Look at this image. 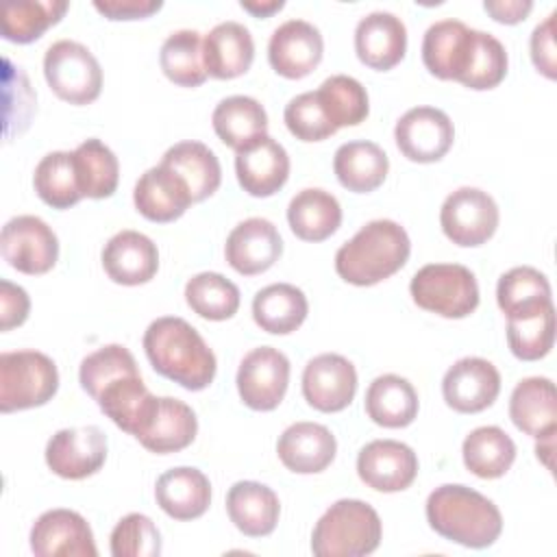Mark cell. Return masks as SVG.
Returning a JSON list of instances; mask_svg holds the SVG:
<instances>
[{
  "label": "cell",
  "instance_id": "obj_7",
  "mask_svg": "<svg viewBox=\"0 0 557 557\" xmlns=\"http://www.w3.org/2000/svg\"><path fill=\"white\" fill-rule=\"evenodd\" d=\"M44 76L50 89L70 104H89L100 96L102 70L94 52L72 39H59L44 54Z\"/></svg>",
  "mask_w": 557,
  "mask_h": 557
},
{
  "label": "cell",
  "instance_id": "obj_51",
  "mask_svg": "<svg viewBox=\"0 0 557 557\" xmlns=\"http://www.w3.org/2000/svg\"><path fill=\"white\" fill-rule=\"evenodd\" d=\"M30 311V298L24 287L2 278L0 281V331H11L26 322Z\"/></svg>",
  "mask_w": 557,
  "mask_h": 557
},
{
  "label": "cell",
  "instance_id": "obj_45",
  "mask_svg": "<svg viewBox=\"0 0 557 557\" xmlns=\"http://www.w3.org/2000/svg\"><path fill=\"white\" fill-rule=\"evenodd\" d=\"M507 65H509V59H507L505 46L494 35L474 28L470 59L459 83L476 91L494 89L507 76Z\"/></svg>",
  "mask_w": 557,
  "mask_h": 557
},
{
  "label": "cell",
  "instance_id": "obj_29",
  "mask_svg": "<svg viewBox=\"0 0 557 557\" xmlns=\"http://www.w3.org/2000/svg\"><path fill=\"white\" fill-rule=\"evenodd\" d=\"M231 522L248 537H265L276 529L281 503L272 487L259 481H237L226 494Z\"/></svg>",
  "mask_w": 557,
  "mask_h": 557
},
{
  "label": "cell",
  "instance_id": "obj_31",
  "mask_svg": "<svg viewBox=\"0 0 557 557\" xmlns=\"http://www.w3.org/2000/svg\"><path fill=\"white\" fill-rule=\"evenodd\" d=\"M389 170V159L374 141H346L335 150L333 172L342 187L355 194L374 191L383 185Z\"/></svg>",
  "mask_w": 557,
  "mask_h": 557
},
{
  "label": "cell",
  "instance_id": "obj_50",
  "mask_svg": "<svg viewBox=\"0 0 557 557\" xmlns=\"http://www.w3.org/2000/svg\"><path fill=\"white\" fill-rule=\"evenodd\" d=\"M555 17L557 13H550L542 24H537L531 33V59L537 72H542L546 78L557 76V48H555Z\"/></svg>",
  "mask_w": 557,
  "mask_h": 557
},
{
  "label": "cell",
  "instance_id": "obj_52",
  "mask_svg": "<svg viewBox=\"0 0 557 557\" xmlns=\"http://www.w3.org/2000/svg\"><path fill=\"white\" fill-rule=\"evenodd\" d=\"M163 7L161 0H96L94 9L107 20H144Z\"/></svg>",
  "mask_w": 557,
  "mask_h": 557
},
{
  "label": "cell",
  "instance_id": "obj_18",
  "mask_svg": "<svg viewBox=\"0 0 557 557\" xmlns=\"http://www.w3.org/2000/svg\"><path fill=\"white\" fill-rule=\"evenodd\" d=\"M281 255L283 239L276 226L265 218H248L239 222L228 233L224 244L228 265L244 276H255L270 270Z\"/></svg>",
  "mask_w": 557,
  "mask_h": 557
},
{
  "label": "cell",
  "instance_id": "obj_10",
  "mask_svg": "<svg viewBox=\"0 0 557 557\" xmlns=\"http://www.w3.org/2000/svg\"><path fill=\"white\" fill-rule=\"evenodd\" d=\"M289 385V359L272 346L252 348L237 368V392L246 407L272 411L285 398Z\"/></svg>",
  "mask_w": 557,
  "mask_h": 557
},
{
  "label": "cell",
  "instance_id": "obj_42",
  "mask_svg": "<svg viewBox=\"0 0 557 557\" xmlns=\"http://www.w3.org/2000/svg\"><path fill=\"white\" fill-rule=\"evenodd\" d=\"M315 96L335 128L357 126L370 113V100L366 87L346 74H333L322 81Z\"/></svg>",
  "mask_w": 557,
  "mask_h": 557
},
{
  "label": "cell",
  "instance_id": "obj_13",
  "mask_svg": "<svg viewBox=\"0 0 557 557\" xmlns=\"http://www.w3.org/2000/svg\"><path fill=\"white\" fill-rule=\"evenodd\" d=\"M355 392L357 370L346 357L322 352L307 361L302 370V396L313 409L322 413L342 411L352 403Z\"/></svg>",
  "mask_w": 557,
  "mask_h": 557
},
{
  "label": "cell",
  "instance_id": "obj_32",
  "mask_svg": "<svg viewBox=\"0 0 557 557\" xmlns=\"http://www.w3.org/2000/svg\"><path fill=\"white\" fill-rule=\"evenodd\" d=\"M418 407L413 385L398 374H381L366 389V413L379 426H409L418 416Z\"/></svg>",
  "mask_w": 557,
  "mask_h": 557
},
{
  "label": "cell",
  "instance_id": "obj_21",
  "mask_svg": "<svg viewBox=\"0 0 557 557\" xmlns=\"http://www.w3.org/2000/svg\"><path fill=\"white\" fill-rule=\"evenodd\" d=\"M135 209L150 222H174L194 202L187 183L168 165L146 170L133 189Z\"/></svg>",
  "mask_w": 557,
  "mask_h": 557
},
{
  "label": "cell",
  "instance_id": "obj_24",
  "mask_svg": "<svg viewBox=\"0 0 557 557\" xmlns=\"http://www.w3.org/2000/svg\"><path fill=\"white\" fill-rule=\"evenodd\" d=\"M472 37L474 28H468L459 20H440L431 24L422 37L424 67L442 81L459 83L470 59Z\"/></svg>",
  "mask_w": 557,
  "mask_h": 557
},
{
  "label": "cell",
  "instance_id": "obj_43",
  "mask_svg": "<svg viewBox=\"0 0 557 557\" xmlns=\"http://www.w3.org/2000/svg\"><path fill=\"white\" fill-rule=\"evenodd\" d=\"M33 185L37 196L52 209H70L83 198L76 181L74 159L67 150H54L41 157L33 174Z\"/></svg>",
  "mask_w": 557,
  "mask_h": 557
},
{
  "label": "cell",
  "instance_id": "obj_54",
  "mask_svg": "<svg viewBox=\"0 0 557 557\" xmlns=\"http://www.w3.org/2000/svg\"><path fill=\"white\" fill-rule=\"evenodd\" d=\"M239 4L244 11L252 13L255 17H270L285 7L283 0H242Z\"/></svg>",
  "mask_w": 557,
  "mask_h": 557
},
{
  "label": "cell",
  "instance_id": "obj_4",
  "mask_svg": "<svg viewBox=\"0 0 557 557\" xmlns=\"http://www.w3.org/2000/svg\"><path fill=\"white\" fill-rule=\"evenodd\" d=\"M381 535V518L372 505L359 498H342L315 522L311 550L318 557H363L379 548Z\"/></svg>",
  "mask_w": 557,
  "mask_h": 557
},
{
  "label": "cell",
  "instance_id": "obj_35",
  "mask_svg": "<svg viewBox=\"0 0 557 557\" xmlns=\"http://www.w3.org/2000/svg\"><path fill=\"white\" fill-rule=\"evenodd\" d=\"M309 302L300 287L292 283H272L252 298V318L261 331L272 335L294 333L307 318Z\"/></svg>",
  "mask_w": 557,
  "mask_h": 557
},
{
  "label": "cell",
  "instance_id": "obj_27",
  "mask_svg": "<svg viewBox=\"0 0 557 557\" xmlns=\"http://www.w3.org/2000/svg\"><path fill=\"white\" fill-rule=\"evenodd\" d=\"M509 418L522 433L540 440L557 433V394L546 376L522 379L509 398Z\"/></svg>",
  "mask_w": 557,
  "mask_h": 557
},
{
  "label": "cell",
  "instance_id": "obj_12",
  "mask_svg": "<svg viewBox=\"0 0 557 557\" xmlns=\"http://www.w3.org/2000/svg\"><path fill=\"white\" fill-rule=\"evenodd\" d=\"M394 139L409 161L435 163L450 150L455 126L442 109L413 107L396 122Z\"/></svg>",
  "mask_w": 557,
  "mask_h": 557
},
{
  "label": "cell",
  "instance_id": "obj_41",
  "mask_svg": "<svg viewBox=\"0 0 557 557\" xmlns=\"http://www.w3.org/2000/svg\"><path fill=\"white\" fill-rule=\"evenodd\" d=\"M65 0H28L2 7L0 33L7 41L30 44L54 26L67 11Z\"/></svg>",
  "mask_w": 557,
  "mask_h": 557
},
{
  "label": "cell",
  "instance_id": "obj_6",
  "mask_svg": "<svg viewBox=\"0 0 557 557\" xmlns=\"http://www.w3.org/2000/svg\"><path fill=\"white\" fill-rule=\"evenodd\" d=\"M413 302L442 318H466L479 307L474 274L461 263H426L409 283Z\"/></svg>",
  "mask_w": 557,
  "mask_h": 557
},
{
  "label": "cell",
  "instance_id": "obj_28",
  "mask_svg": "<svg viewBox=\"0 0 557 557\" xmlns=\"http://www.w3.org/2000/svg\"><path fill=\"white\" fill-rule=\"evenodd\" d=\"M154 498L170 518L194 520L200 518L211 505V483L198 468H170L157 479Z\"/></svg>",
  "mask_w": 557,
  "mask_h": 557
},
{
  "label": "cell",
  "instance_id": "obj_9",
  "mask_svg": "<svg viewBox=\"0 0 557 557\" xmlns=\"http://www.w3.org/2000/svg\"><path fill=\"white\" fill-rule=\"evenodd\" d=\"M0 252L17 272L46 274L59 259V239L41 218L15 215L2 226Z\"/></svg>",
  "mask_w": 557,
  "mask_h": 557
},
{
  "label": "cell",
  "instance_id": "obj_5",
  "mask_svg": "<svg viewBox=\"0 0 557 557\" xmlns=\"http://www.w3.org/2000/svg\"><path fill=\"white\" fill-rule=\"evenodd\" d=\"M59 389L57 363L39 350H13L0 355V411L46 405Z\"/></svg>",
  "mask_w": 557,
  "mask_h": 557
},
{
  "label": "cell",
  "instance_id": "obj_1",
  "mask_svg": "<svg viewBox=\"0 0 557 557\" xmlns=\"http://www.w3.org/2000/svg\"><path fill=\"white\" fill-rule=\"evenodd\" d=\"M144 350L152 368L189 392L211 385L218 361L202 335L178 315H163L148 324Z\"/></svg>",
  "mask_w": 557,
  "mask_h": 557
},
{
  "label": "cell",
  "instance_id": "obj_33",
  "mask_svg": "<svg viewBox=\"0 0 557 557\" xmlns=\"http://www.w3.org/2000/svg\"><path fill=\"white\" fill-rule=\"evenodd\" d=\"M292 233L302 242H324L342 224V207L331 191L307 187L287 205Z\"/></svg>",
  "mask_w": 557,
  "mask_h": 557
},
{
  "label": "cell",
  "instance_id": "obj_40",
  "mask_svg": "<svg viewBox=\"0 0 557 557\" xmlns=\"http://www.w3.org/2000/svg\"><path fill=\"white\" fill-rule=\"evenodd\" d=\"M159 65L163 74L181 87H198L207 81L205 67V52H202V37L198 30L181 28L165 37Z\"/></svg>",
  "mask_w": 557,
  "mask_h": 557
},
{
  "label": "cell",
  "instance_id": "obj_26",
  "mask_svg": "<svg viewBox=\"0 0 557 557\" xmlns=\"http://www.w3.org/2000/svg\"><path fill=\"white\" fill-rule=\"evenodd\" d=\"M207 74L220 81L246 74L255 59V41L250 30L233 20L215 24L202 39Z\"/></svg>",
  "mask_w": 557,
  "mask_h": 557
},
{
  "label": "cell",
  "instance_id": "obj_39",
  "mask_svg": "<svg viewBox=\"0 0 557 557\" xmlns=\"http://www.w3.org/2000/svg\"><path fill=\"white\" fill-rule=\"evenodd\" d=\"M72 159L83 198L100 200L113 196L120 181V163L107 144L96 137L85 139L72 150Z\"/></svg>",
  "mask_w": 557,
  "mask_h": 557
},
{
  "label": "cell",
  "instance_id": "obj_2",
  "mask_svg": "<svg viewBox=\"0 0 557 557\" xmlns=\"http://www.w3.org/2000/svg\"><path fill=\"white\" fill-rule=\"evenodd\" d=\"M426 522L444 540L468 548H487L503 531L500 509L461 483H446L429 494Z\"/></svg>",
  "mask_w": 557,
  "mask_h": 557
},
{
  "label": "cell",
  "instance_id": "obj_20",
  "mask_svg": "<svg viewBox=\"0 0 557 557\" xmlns=\"http://www.w3.org/2000/svg\"><path fill=\"white\" fill-rule=\"evenodd\" d=\"M407 50L405 22L389 11H372L357 22L355 52L372 70L385 72L398 65Z\"/></svg>",
  "mask_w": 557,
  "mask_h": 557
},
{
  "label": "cell",
  "instance_id": "obj_30",
  "mask_svg": "<svg viewBox=\"0 0 557 557\" xmlns=\"http://www.w3.org/2000/svg\"><path fill=\"white\" fill-rule=\"evenodd\" d=\"M159 396L150 394L144 385L141 374H126L113 383H109L100 396L96 398L98 407L111 422L124 433L137 437L146 422L150 420Z\"/></svg>",
  "mask_w": 557,
  "mask_h": 557
},
{
  "label": "cell",
  "instance_id": "obj_3",
  "mask_svg": "<svg viewBox=\"0 0 557 557\" xmlns=\"http://www.w3.org/2000/svg\"><path fill=\"white\" fill-rule=\"evenodd\" d=\"M411 242L394 220H372L335 252V272L350 285L368 287L396 274L409 259Z\"/></svg>",
  "mask_w": 557,
  "mask_h": 557
},
{
  "label": "cell",
  "instance_id": "obj_46",
  "mask_svg": "<svg viewBox=\"0 0 557 557\" xmlns=\"http://www.w3.org/2000/svg\"><path fill=\"white\" fill-rule=\"evenodd\" d=\"M137 372H139L137 361L126 346L107 344V346L89 352L81 361L78 381H81V387L96 400L109 383H113L126 374H137Z\"/></svg>",
  "mask_w": 557,
  "mask_h": 557
},
{
  "label": "cell",
  "instance_id": "obj_53",
  "mask_svg": "<svg viewBox=\"0 0 557 557\" xmlns=\"http://www.w3.org/2000/svg\"><path fill=\"white\" fill-rule=\"evenodd\" d=\"M483 9L492 15V20L500 24H518L527 20L533 9L531 0H485Z\"/></svg>",
  "mask_w": 557,
  "mask_h": 557
},
{
  "label": "cell",
  "instance_id": "obj_49",
  "mask_svg": "<svg viewBox=\"0 0 557 557\" xmlns=\"http://www.w3.org/2000/svg\"><path fill=\"white\" fill-rule=\"evenodd\" d=\"M287 131L300 141H322L337 133V128L326 117L315 91H305L294 96L283 111Z\"/></svg>",
  "mask_w": 557,
  "mask_h": 557
},
{
  "label": "cell",
  "instance_id": "obj_55",
  "mask_svg": "<svg viewBox=\"0 0 557 557\" xmlns=\"http://www.w3.org/2000/svg\"><path fill=\"white\" fill-rule=\"evenodd\" d=\"M553 448H555V435H546V437H540V440H537V446H535L537 459H542L548 470L553 468V461H550Z\"/></svg>",
  "mask_w": 557,
  "mask_h": 557
},
{
  "label": "cell",
  "instance_id": "obj_14",
  "mask_svg": "<svg viewBox=\"0 0 557 557\" xmlns=\"http://www.w3.org/2000/svg\"><path fill=\"white\" fill-rule=\"evenodd\" d=\"M359 479L376 492H403L418 476V455L398 440H372L357 455Z\"/></svg>",
  "mask_w": 557,
  "mask_h": 557
},
{
  "label": "cell",
  "instance_id": "obj_23",
  "mask_svg": "<svg viewBox=\"0 0 557 557\" xmlns=\"http://www.w3.org/2000/svg\"><path fill=\"white\" fill-rule=\"evenodd\" d=\"M283 466L296 474H315L331 466L337 453L335 435L318 422H294L276 442Z\"/></svg>",
  "mask_w": 557,
  "mask_h": 557
},
{
  "label": "cell",
  "instance_id": "obj_44",
  "mask_svg": "<svg viewBox=\"0 0 557 557\" xmlns=\"http://www.w3.org/2000/svg\"><path fill=\"white\" fill-rule=\"evenodd\" d=\"M185 300L205 320H228L239 309V289L218 272H200L185 283Z\"/></svg>",
  "mask_w": 557,
  "mask_h": 557
},
{
  "label": "cell",
  "instance_id": "obj_17",
  "mask_svg": "<svg viewBox=\"0 0 557 557\" xmlns=\"http://www.w3.org/2000/svg\"><path fill=\"white\" fill-rule=\"evenodd\" d=\"M322 54L324 39L307 20L283 22L268 41V61L285 78H305L320 65Z\"/></svg>",
  "mask_w": 557,
  "mask_h": 557
},
{
  "label": "cell",
  "instance_id": "obj_36",
  "mask_svg": "<svg viewBox=\"0 0 557 557\" xmlns=\"http://www.w3.org/2000/svg\"><path fill=\"white\" fill-rule=\"evenodd\" d=\"M161 163L172 168L187 183L194 202H200L215 194L222 183L220 161L215 152L202 141L187 139L170 146Z\"/></svg>",
  "mask_w": 557,
  "mask_h": 557
},
{
  "label": "cell",
  "instance_id": "obj_16",
  "mask_svg": "<svg viewBox=\"0 0 557 557\" xmlns=\"http://www.w3.org/2000/svg\"><path fill=\"white\" fill-rule=\"evenodd\" d=\"M500 392L496 366L483 357H463L455 361L442 379L446 405L459 413H479L494 405Z\"/></svg>",
  "mask_w": 557,
  "mask_h": 557
},
{
  "label": "cell",
  "instance_id": "obj_34",
  "mask_svg": "<svg viewBox=\"0 0 557 557\" xmlns=\"http://www.w3.org/2000/svg\"><path fill=\"white\" fill-rule=\"evenodd\" d=\"M496 302L507 320L527 318L553 307V292L546 274L531 265L505 272L496 285Z\"/></svg>",
  "mask_w": 557,
  "mask_h": 557
},
{
  "label": "cell",
  "instance_id": "obj_38",
  "mask_svg": "<svg viewBox=\"0 0 557 557\" xmlns=\"http://www.w3.org/2000/svg\"><path fill=\"white\" fill-rule=\"evenodd\" d=\"M461 457L474 476L498 479L511 468L516 459V444L500 426L487 424L466 435Z\"/></svg>",
  "mask_w": 557,
  "mask_h": 557
},
{
  "label": "cell",
  "instance_id": "obj_8",
  "mask_svg": "<svg viewBox=\"0 0 557 557\" xmlns=\"http://www.w3.org/2000/svg\"><path fill=\"white\" fill-rule=\"evenodd\" d=\"M498 205L479 187H459L446 196L440 209L444 235L463 248L485 244L498 228Z\"/></svg>",
  "mask_w": 557,
  "mask_h": 557
},
{
  "label": "cell",
  "instance_id": "obj_47",
  "mask_svg": "<svg viewBox=\"0 0 557 557\" xmlns=\"http://www.w3.org/2000/svg\"><path fill=\"white\" fill-rule=\"evenodd\" d=\"M507 344L520 361L546 357L555 344V307L527 318L507 320Z\"/></svg>",
  "mask_w": 557,
  "mask_h": 557
},
{
  "label": "cell",
  "instance_id": "obj_15",
  "mask_svg": "<svg viewBox=\"0 0 557 557\" xmlns=\"http://www.w3.org/2000/svg\"><path fill=\"white\" fill-rule=\"evenodd\" d=\"M30 550L37 557H96L91 527L72 509H48L30 529Z\"/></svg>",
  "mask_w": 557,
  "mask_h": 557
},
{
  "label": "cell",
  "instance_id": "obj_22",
  "mask_svg": "<svg viewBox=\"0 0 557 557\" xmlns=\"http://www.w3.org/2000/svg\"><path fill=\"white\" fill-rule=\"evenodd\" d=\"M102 268L113 283H148L159 270L157 244L139 231H120L102 248Z\"/></svg>",
  "mask_w": 557,
  "mask_h": 557
},
{
  "label": "cell",
  "instance_id": "obj_37",
  "mask_svg": "<svg viewBox=\"0 0 557 557\" xmlns=\"http://www.w3.org/2000/svg\"><path fill=\"white\" fill-rule=\"evenodd\" d=\"M211 124L215 135L235 152L257 137L268 135V113L263 104L250 96H228L213 109Z\"/></svg>",
  "mask_w": 557,
  "mask_h": 557
},
{
  "label": "cell",
  "instance_id": "obj_11",
  "mask_svg": "<svg viewBox=\"0 0 557 557\" xmlns=\"http://www.w3.org/2000/svg\"><path fill=\"white\" fill-rule=\"evenodd\" d=\"M104 461L107 435L94 424L61 429L46 444V463L61 479H87L96 474Z\"/></svg>",
  "mask_w": 557,
  "mask_h": 557
},
{
  "label": "cell",
  "instance_id": "obj_48",
  "mask_svg": "<svg viewBox=\"0 0 557 557\" xmlns=\"http://www.w3.org/2000/svg\"><path fill=\"white\" fill-rule=\"evenodd\" d=\"M109 540L113 557H157L161 553V533L144 513L124 516Z\"/></svg>",
  "mask_w": 557,
  "mask_h": 557
},
{
  "label": "cell",
  "instance_id": "obj_25",
  "mask_svg": "<svg viewBox=\"0 0 557 557\" xmlns=\"http://www.w3.org/2000/svg\"><path fill=\"white\" fill-rule=\"evenodd\" d=\"M196 433L198 418L194 409L178 398L159 396L150 420L135 440L150 453L168 455L187 448L196 440Z\"/></svg>",
  "mask_w": 557,
  "mask_h": 557
},
{
  "label": "cell",
  "instance_id": "obj_19",
  "mask_svg": "<svg viewBox=\"0 0 557 557\" xmlns=\"http://www.w3.org/2000/svg\"><path fill=\"white\" fill-rule=\"evenodd\" d=\"M235 174L244 191L255 198H268L287 183V150L270 135H261L235 152Z\"/></svg>",
  "mask_w": 557,
  "mask_h": 557
}]
</instances>
